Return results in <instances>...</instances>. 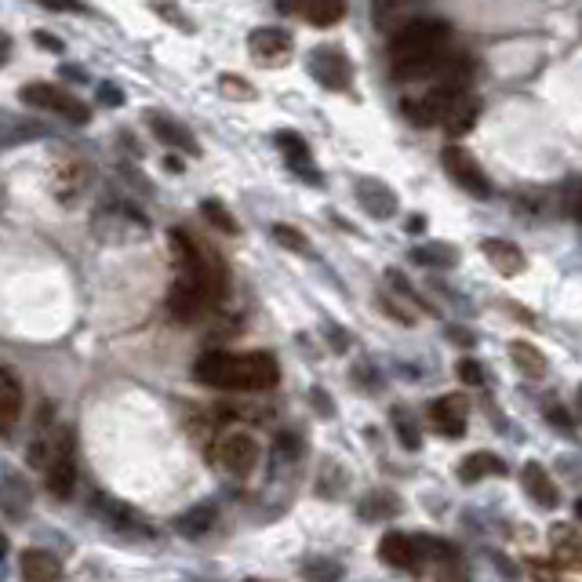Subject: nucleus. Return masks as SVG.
I'll list each match as a JSON object with an SVG mask.
<instances>
[{
	"label": "nucleus",
	"mask_w": 582,
	"mask_h": 582,
	"mask_svg": "<svg viewBox=\"0 0 582 582\" xmlns=\"http://www.w3.org/2000/svg\"><path fill=\"white\" fill-rule=\"evenodd\" d=\"M193 379L215 390H273L281 382V368L270 353L211 350L193 364Z\"/></svg>",
	"instance_id": "f257e3e1"
},
{
	"label": "nucleus",
	"mask_w": 582,
	"mask_h": 582,
	"mask_svg": "<svg viewBox=\"0 0 582 582\" xmlns=\"http://www.w3.org/2000/svg\"><path fill=\"white\" fill-rule=\"evenodd\" d=\"M448 44V22L441 19H415L408 22L390 44V66L397 81H422L433 77L444 62Z\"/></svg>",
	"instance_id": "f03ea898"
},
{
	"label": "nucleus",
	"mask_w": 582,
	"mask_h": 582,
	"mask_svg": "<svg viewBox=\"0 0 582 582\" xmlns=\"http://www.w3.org/2000/svg\"><path fill=\"white\" fill-rule=\"evenodd\" d=\"M44 484L55 499H70L77 488V444H73V430L62 426L48 441V459H44Z\"/></svg>",
	"instance_id": "7ed1b4c3"
},
{
	"label": "nucleus",
	"mask_w": 582,
	"mask_h": 582,
	"mask_svg": "<svg viewBox=\"0 0 582 582\" xmlns=\"http://www.w3.org/2000/svg\"><path fill=\"white\" fill-rule=\"evenodd\" d=\"M441 161L459 190H466L470 197H477V201H488V197H492V182H488V175H484V168L477 164V157H473L470 150H462V146H444Z\"/></svg>",
	"instance_id": "20e7f679"
},
{
	"label": "nucleus",
	"mask_w": 582,
	"mask_h": 582,
	"mask_svg": "<svg viewBox=\"0 0 582 582\" xmlns=\"http://www.w3.org/2000/svg\"><path fill=\"white\" fill-rule=\"evenodd\" d=\"M22 102L33 106V110L62 113V117L73 124H88V117H91L84 102H77L73 95H66V91H59V88H51V84H26V88H22Z\"/></svg>",
	"instance_id": "39448f33"
},
{
	"label": "nucleus",
	"mask_w": 582,
	"mask_h": 582,
	"mask_svg": "<svg viewBox=\"0 0 582 582\" xmlns=\"http://www.w3.org/2000/svg\"><path fill=\"white\" fill-rule=\"evenodd\" d=\"M310 70H313V77L324 84V88H332V91H346V88H350V81H353L350 59H346V55H342V48H335V44L313 48Z\"/></svg>",
	"instance_id": "423d86ee"
},
{
	"label": "nucleus",
	"mask_w": 582,
	"mask_h": 582,
	"mask_svg": "<svg viewBox=\"0 0 582 582\" xmlns=\"http://www.w3.org/2000/svg\"><path fill=\"white\" fill-rule=\"evenodd\" d=\"M346 0H277V11H284V15H299V19H306L310 26H317V30H332V26H339L342 19H346Z\"/></svg>",
	"instance_id": "0eeeda50"
},
{
	"label": "nucleus",
	"mask_w": 582,
	"mask_h": 582,
	"mask_svg": "<svg viewBox=\"0 0 582 582\" xmlns=\"http://www.w3.org/2000/svg\"><path fill=\"white\" fill-rule=\"evenodd\" d=\"M219 462H222V470L244 477V473H251L255 470V462H259V441L244 430L226 433L219 441Z\"/></svg>",
	"instance_id": "6e6552de"
},
{
	"label": "nucleus",
	"mask_w": 582,
	"mask_h": 582,
	"mask_svg": "<svg viewBox=\"0 0 582 582\" xmlns=\"http://www.w3.org/2000/svg\"><path fill=\"white\" fill-rule=\"evenodd\" d=\"M379 557H382V564H390V568H397V572L422 575L419 539H415V535L386 532L382 535V542H379Z\"/></svg>",
	"instance_id": "1a4fd4ad"
},
{
	"label": "nucleus",
	"mask_w": 582,
	"mask_h": 582,
	"mask_svg": "<svg viewBox=\"0 0 582 582\" xmlns=\"http://www.w3.org/2000/svg\"><path fill=\"white\" fill-rule=\"evenodd\" d=\"M466 412L470 404L462 401L459 393H448V397H437L430 404V426L444 437H462L466 433Z\"/></svg>",
	"instance_id": "9d476101"
},
{
	"label": "nucleus",
	"mask_w": 582,
	"mask_h": 582,
	"mask_svg": "<svg viewBox=\"0 0 582 582\" xmlns=\"http://www.w3.org/2000/svg\"><path fill=\"white\" fill-rule=\"evenodd\" d=\"M477 117H481V99L470 95V91H455L441 113V124L452 139H459V135H466V131L477 124Z\"/></svg>",
	"instance_id": "9b49d317"
},
{
	"label": "nucleus",
	"mask_w": 582,
	"mask_h": 582,
	"mask_svg": "<svg viewBox=\"0 0 582 582\" xmlns=\"http://www.w3.org/2000/svg\"><path fill=\"white\" fill-rule=\"evenodd\" d=\"M481 251H484V259H488V266H492L499 277H521L524 266H528V255H524L513 241H502V237L481 241Z\"/></svg>",
	"instance_id": "f8f14e48"
},
{
	"label": "nucleus",
	"mask_w": 582,
	"mask_h": 582,
	"mask_svg": "<svg viewBox=\"0 0 582 582\" xmlns=\"http://www.w3.org/2000/svg\"><path fill=\"white\" fill-rule=\"evenodd\" d=\"M521 484H524V492H528V499H532L535 506H542V510H557L561 492H557L553 477L546 473V466H539V462H524Z\"/></svg>",
	"instance_id": "ddd939ff"
},
{
	"label": "nucleus",
	"mask_w": 582,
	"mask_h": 582,
	"mask_svg": "<svg viewBox=\"0 0 582 582\" xmlns=\"http://www.w3.org/2000/svg\"><path fill=\"white\" fill-rule=\"evenodd\" d=\"M357 201L372 219H390L397 215V193L379 179H361L357 182Z\"/></svg>",
	"instance_id": "4468645a"
},
{
	"label": "nucleus",
	"mask_w": 582,
	"mask_h": 582,
	"mask_svg": "<svg viewBox=\"0 0 582 582\" xmlns=\"http://www.w3.org/2000/svg\"><path fill=\"white\" fill-rule=\"evenodd\" d=\"M550 546H553V561L561 564V568L582 572V535L575 532L572 524H553Z\"/></svg>",
	"instance_id": "2eb2a0df"
},
{
	"label": "nucleus",
	"mask_w": 582,
	"mask_h": 582,
	"mask_svg": "<svg viewBox=\"0 0 582 582\" xmlns=\"http://www.w3.org/2000/svg\"><path fill=\"white\" fill-rule=\"evenodd\" d=\"M22 415V382L11 368H0V433L15 430Z\"/></svg>",
	"instance_id": "dca6fc26"
},
{
	"label": "nucleus",
	"mask_w": 582,
	"mask_h": 582,
	"mask_svg": "<svg viewBox=\"0 0 582 582\" xmlns=\"http://www.w3.org/2000/svg\"><path fill=\"white\" fill-rule=\"evenodd\" d=\"M146 124H150V131L164 142V146H168V150H182V153H190V157H193V153H201L190 131L182 128L179 121L164 117V113H150V117H146Z\"/></svg>",
	"instance_id": "f3484780"
},
{
	"label": "nucleus",
	"mask_w": 582,
	"mask_h": 582,
	"mask_svg": "<svg viewBox=\"0 0 582 582\" xmlns=\"http://www.w3.org/2000/svg\"><path fill=\"white\" fill-rule=\"evenodd\" d=\"M22 582H62V564L48 550H22Z\"/></svg>",
	"instance_id": "a211bd4d"
},
{
	"label": "nucleus",
	"mask_w": 582,
	"mask_h": 582,
	"mask_svg": "<svg viewBox=\"0 0 582 582\" xmlns=\"http://www.w3.org/2000/svg\"><path fill=\"white\" fill-rule=\"evenodd\" d=\"M248 48L259 55V59H288L291 51V33L277 30V26H262L248 37Z\"/></svg>",
	"instance_id": "6ab92c4d"
},
{
	"label": "nucleus",
	"mask_w": 582,
	"mask_h": 582,
	"mask_svg": "<svg viewBox=\"0 0 582 582\" xmlns=\"http://www.w3.org/2000/svg\"><path fill=\"white\" fill-rule=\"evenodd\" d=\"M506 473V462L492 452H473L459 462V481L462 484H477L484 477H502Z\"/></svg>",
	"instance_id": "aec40b11"
},
{
	"label": "nucleus",
	"mask_w": 582,
	"mask_h": 582,
	"mask_svg": "<svg viewBox=\"0 0 582 582\" xmlns=\"http://www.w3.org/2000/svg\"><path fill=\"white\" fill-rule=\"evenodd\" d=\"M30 484L22 481L19 473H8L4 481H0V510L8 513L11 521H19L22 513L30 510Z\"/></svg>",
	"instance_id": "412c9836"
},
{
	"label": "nucleus",
	"mask_w": 582,
	"mask_h": 582,
	"mask_svg": "<svg viewBox=\"0 0 582 582\" xmlns=\"http://www.w3.org/2000/svg\"><path fill=\"white\" fill-rule=\"evenodd\" d=\"M88 186V164L84 161H66L55 171V193L62 204H73L81 197V190Z\"/></svg>",
	"instance_id": "4be33fe9"
},
{
	"label": "nucleus",
	"mask_w": 582,
	"mask_h": 582,
	"mask_svg": "<svg viewBox=\"0 0 582 582\" xmlns=\"http://www.w3.org/2000/svg\"><path fill=\"white\" fill-rule=\"evenodd\" d=\"M510 361L517 364V372L528 375V379H542V375H546V368H550L539 346H532V342H524V339L510 342Z\"/></svg>",
	"instance_id": "5701e85b"
},
{
	"label": "nucleus",
	"mask_w": 582,
	"mask_h": 582,
	"mask_svg": "<svg viewBox=\"0 0 582 582\" xmlns=\"http://www.w3.org/2000/svg\"><path fill=\"white\" fill-rule=\"evenodd\" d=\"M277 146H281V153L288 157V164L299 171V175H306V179H317V175L310 171L313 168V157H310V146L302 142V135H295V131H281V135H277Z\"/></svg>",
	"instance_id": "b1692460"
},
{
	"label": "nucleus",
	"mask_w": 582,
	"mask_h": 582,
	"mask_svg": "<svg viewBox=\"0 0 582 582\" xmlns=\"http://www.w3.org/2000/svg\"><path fill=\"white\" fill-rule=\"evenodd\" d=\"M401 513V502L393 492H372L361 499V517L364 521H390Z\"/></svg>",
	"instance_id": "393cba45"
},
{
	"label": "nucleus",
	"mask_w": 582,
	"mask_h": 582,
	"mask_svg": "<svg viewBox=\"0 0 582 582\" xmlns=\"http://www.w3.org/2000/svg\"><path fill=\"white\" fill-rule=\"evenodd\" d=\"M211 528H215V506H211V502L193 506L190 513H182L179 517V532L186 535V539H197V535L211 532Z\"/></svg>",
	"instance_id": "a878e982"
},
{
	"label": "nucleus",
	"mask_w": 582,
	"mask_h": 582,
	"mask_svg": "<svg viewBox=\"0 0 582 582\" xmlns=\"http://www.w3.org/2000/svg\"><path fill=\"white\" fill-rule=\"evenodd\" d=\"M95 510L102 513V521L110 524V528H139L142 524V517H135L128 506H121L117 499H106V495L95 499Z\"/></svg>",
	"instance_id": "bb28decb"
},
{
	"label": "nucleus",
	"mask_w": 582,
	"mask_h": 582,
	"mask_svg": "<svg viewBox=\"0 0 582 582\" xmlns=\"http://www.w3.org/2000/svg\"><path fill=\"white\" fill-rule=\"evenodd\" d=\"M415 262H422V266H444V270H452L455 262H459V251L452 248V244H426V248L415 251Z\"/></svg>",
	"instance_id": "cd10ccee"
},
{
	"label": "nucleus",
	"mask_w": 582,
	"mask_h": 582,
	"mask_svg": "<svg viewBox=\"0 0 582 582\" xmlns=\"http://www.w3.org/2000/svg\"><path fill=\"white\" fill-rule=\"evenodd\" d=\"M273 241L281 244V248L295 251V255H310V251H313V244L306 241V237H302L295 226H284V222H277V226H273Z\"/></svg>",
	"instance_id": "c85d7f7f"
},
{
	"label": "nucleus",
	"mask_w": 582,
	"mask_h": 582,
	"mask_svg": "<svg viewBox=\"0 0 582 582\" xmlns=\"http://www.w3.org/2000/svg\"><path fill=\"white\" fill-rule=\"evenodd\" d=\"M528 575L535 582H572L564 575V568L557 561H546V557H528Z\"/></svg>",
	"instance_id": "c756f323"
},
{
	"label": "nucleus",
	"mask_w": 582,
	"mask_h": 582,
	"mask_svg": "<svg viewBox=\"0 0 582 582\" xmlns=\"http://www.w3.org/2000/svg\"><path fill=\"white\" fill-rule=\"evenodd\" d=\"M393 426H397V437H401V444L408 448V452H415L422 444V437H419V426H415V419L404 408H393Z\"/></svg>",
	"instance_id": "7c9ffc66"
},
{
	"label": "nucleus",
	"mask_w": 582,
	"mask_h": 582,
	"mask_svg": "<svg viewBox=\"0 0 582 582\" xmlns=\"http://www.w3.org/2000/svg\"><path fill=\"white\" fill-rule=\"evenodd\" d=\"M201 211H204V219L215 226V230H226V233H241V226H237V219H233L230 211H226V204H219V201H204L201 204Z\"/></svg>",
	"instance_id": "2f4dec72"
},
{
	"label": "nucleus",
	"mask_w": 582,
	"mask_h": 582,
	"mask_svg": "<svg viewBox=\"0 0 582 582\" xmlns=\"http://www.w3.org/2000/svg\"><path fill=\"white\" fill-rule=\"evenodd\" d=\"M306 579H313V582H339L342 579V568L335 561H313V564H306Z\"/></svg>",
	"instance_id": "473e14b6"
},
{
	"label": "nucleus",
	"mask_w": 582,
	"mask_h": 582,
	"mask_svg": "<svg viewBox=\"0 0 582 582\" xmlns=\"http://www.w3.org/2000/svg\"><path fill=\"white\" fill-rule=\"evenodd\" d=\"M455 375H459V382H466V386H484V368L473 357H462L459 364H455Z\"/></svg>",
	"instance_id": "72a5a7b5"
},
{
	"label": "nucleus",
	"mask_w": 582,
	"mask_h": 582,
	"mask_svg": "<svg viewBox=\"0 0 582 582\" xmlns=\"http://www.w3.org/2000/svg\"><path fill=\"white\" fill-rule=\"evenodd\" d=\"M222 91H226V95H237V99H251V95H255V91L248 88V84H241V77H222V84H219Z\"/></svg>",
	"instance_id": "f704fd0d"
},
{
	"label": "nucleus",
	"mask_w": 582,
	"mask_h": 582,
	"mask_svg": "<svg viewBox=\"0 0 582 582\" xmlns=\"http://www.w3.org/2000/svg\"><path fill=\"white\" fill-rule=\"evenodd\" d=\"M546 419H550L553 426H561L564 433H572V415L564 412L561 404H546Z\"/></svg>",
	"instance_id": "c9c22d12"
},
{
	"label": "nucleus",
	"mask_w": 582,
	"mask_h": 582,
	"mask_svg": "<svg viewBox=\"0 0 582 582\" xmlns=\"http://www.w3.org/2000/svg\"><path fill=\"white\" fill-rule=\"evenodd\" d=\"M153 11H161V15H171V19L179 22V26H186V19H182L179 8H175V0H153Z\"/></svg>",
	"instance_id": "e433bc0d"
},
{
	"label": "nucleus",
	"mask_w": 582,
	"mask_h": 582,
	"mask_svg": "<svg viewBox=\"0 0 582 582\" xmlns=\"http://www.w3.org/2000/svg\"><path fill=\"white\" fill-rule=\"evenodd\" d=\"M568 208H572V215L582 222V182H575L572 193H568Z\"/></svg>",
	"instance_id": "4c0bfd02"
},
{
	"label": "nucleus",
	"mask_w": 582,
	"mask_h": 582,
	"mask_svg": "<svg viewBox=\"0 0 582 582\" xmlns=\"http://www.w3.org/2000/svg\"><path fill=\"white\" fill-rule=\"evenodd\" d=\"M33 41L41 44L44 51H62V41H59V37H51V33H44V30L33 33Z\"/></svg>",
	"instance_id": "58836bf2"
},
{
	"label": "nucleus",
	"mask_w": 582,
	"mask_h": 582,
	"mask_svg": "<svg viewBox=\"0 0 582 582\" xmlns=\"http://www.w3.org/2000/svg\"><path fill=\"white\" fill-rule=\"evenodd\" d=\"M99 99L102 102H113V106H121V102H124V91L113 88V84H102V88H99Z\"/></svg>",
	"instance_id": "ea45409f"
},
{
	"label": "nucleus",
	"mask_w": 582,
	"mask_h": 582,
	"mask_svg": "<svg viewBox=\"0 0 582 582\" xmlns=\"http://www.w3.org/2000/svg\"><path fill=\"white\" fill-rule=\"evenodd\" d=\"M41 4H48V8H55V11H81L77 0H41Z\"/></svg>",
	"instance_id": "a19ab883"
},
{
	"label": "nucleus",
	"mask_w": 582,
	"mask_h": 582,
	"mask_svg": "<svg viewBox=\"0 0 582 582\" xmlns=\"http://www.w3.org/2000/svg\"><path fill=\"white\" fill-rule=\"evenodd\" d=\"M8 55H11V37L4 30H0V66L8 62Z\"/></svg>",
	"instance_id": "79ce46f5"
},
{
	"label": "nucleus",
	"mask_w": 582,
	"mask_h": 582,
	"mask_svg": "<svg viewBox=\"0 0 582 582\" xmlns=\"http://www.w3.org/2000/svg\"><path fill=\"white\" fill-rule=\"evenodd\" d=\"M404 230H408V233H422V230H426V219H422V215H412V219H408V226H404Z\"/></svg>",
	"instance_id": "37998d69"
},
{
	"label": "nucleus",
	"mask_w": 582,
	"mask_h": 582,
	"mask_svg": "<svg viewBox=\"0 0 582 582\" xmlns=\"http://www.w3.org/2000/svg\"><path fill=\"white\" fill-rule=\"evenodd\" d=\"M164 168L175 171V175H179V171H182V161H179V157H164Z\"/></svg>",
	"instance_id": "c03bdc74"
},
{
	"label": "nucleus",
	"mask_w": 582,
	"mask_h": 582,
	"mask_svg": "<svg viewBox=\"0 0 582 582\" xmlns=\"http://www.w3.org/2000/svg\"><path fill=\"white\" fill-rule=\"evenodd\" d=\"M4 553H8V539L0 535V561H4Z\"/></svg>",
	"instance_id": "a18cd8bd"
},
{
	"label": "nucleus",
	"mask_w": 582,
	"mask_h": 582,
	"mask_svg": "<svg viewBox=\"0 0 582 582\" xmlns=\"http://www.w3.org/2000/svg\"><path fill=\"white\" fill-rule=\"evenodd\" d=\"M575 517H579V521H582V499L575 502Z\"/></svg>",
	"instance_id": "49530a36"
},
{
	"label": "nucleus",
	"mask_w": 582,
	"mask_h": 582,
	"mask_svg": "<svg viewBox=\"0 0 582 582\" xmlns=\"http://www.w3.org/2000/svg\"><path fill=\"white\" fill-rule=\"evenodd\" d=\"M575 401H579V415H582V386H579V393H575Z\"/></svg>",
	"instance_id": "de8ad7c7"
},
{
	"label": "nucleus",
	"mask_w": 582,
	"mask_h": 582,
	"mask_svg": "<svg viewBox=\"0 0 582 582\" xmlns=\"http://www.w3.org/2000/svg\"><path fill=\"white\" fill-rule=\"evenodd\" d=\"M244 582H273V579H244Z\"/></svg>",
	"instance_id": "09e8293b"
}]
</instances>
